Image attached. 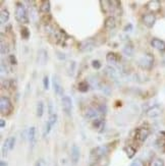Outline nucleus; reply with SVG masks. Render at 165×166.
Listing matches in <instances>:
<instances>
[{
	"instance_id": "nucleus-1",
	"label": "nucleus",
	"mask_w": 165,
	"mask_h": 166,
	"mask_svg": "<svg viewBox=\"0 0 165 166\" xmlns=\"http://www.w3.org/2000/svg\"><path fill=\"white\" fill-rule=\"evenodd\" d=\"M14 16H16V20L21 22V24H25L27 25L29 24V17H28V13L27 10H26L25 6L22 3L17 2L16 5V11H14Z\"/></svg>"
},
{
	"instance_id": "nucleus-2",
	"label": "nucleus",
	"mask_w": 165,
	"mask_h": 166,
	"mask_svg": "<svg viewBox=\"0 0 165 166\" xmlns=\"http://www.w3.org/2000/svg\"><path fill=\"white\" fill-rule=\"evenodd\" d=\"M12 110H13V105L11 103L10 99L5 96H2L1 99H0V111H1V114L8 116L11 114Z\"/></svg>"
},
{
	"instance_id": "nucleus-3",
	"label": "nucleus",
	"mask_w": 165,
	"mask_h": 166,
	"mask_svg": "<svg viewBox=\"0 0 165 166\" xmlns=\"http://www.w3.org/2000/svg\"><path fill=\"white\" fill-rule=\"evenodd\" d=\"M108 151H109V149H108V146H106V145L96 147V148L93 149L92 152H91V160L98 161L100 158L106 156Z\"/></svg>"
},
{
	"instance_id": "nucleus-4",
	"label": "nucleus",
	"mask_w": 165,
	"mask_h": 166,
	"mask_svg": "<svg viewBox=\"0 0 165 166\" xmlns=\"http://www.w3.org/2000/svg\"><path fill=\"white\" fill-rule=\"evenodd\" d=\"M154 63V56L150 53H146L139 59V65L143 69H150Z\"/></svg>"
},
{
	"instance_id": "nucleus-5",
	"label": "nucleus",
	"mask_w": 165,
	"mask_h": 166,
	"mask_svg": "<svg viewBox=\"0 0 165 166\" xmlns=\"http://www.w3.org/2000/svg\"><path fill=\"white\" fill-rule=\"evenodd\" d=\"M96 47V43L94 39H87L84 40L78 44V50L82 52H90Z\"/></svg>"
},
{
	"instance_id": "nucleus-6",
	"label": "nucleus",
	"mask_w": 165,
	"mask_h": 166,
	"mask_svg": "<svg viewBox=\"0 0 165 166\" xmlns=\"http://www.w3.org/2000/svg\"><path fill=\"white\" fill-rule=\"evenodd\" d=\"M149 134H150V130L147 129V127H144V126L139 127V129H137V130H136L137 141L140 143H144L146 140L148 139Z\"/></svg>"
},
{
	"instance_id": "nucleus-7",
	"label": "nucleus",
	"mask_w": 165,
	"mask_h": 166,
	"mask_svg": "<svg viewBox=\"0 0 165 166\" xmlns=\"http://www.w3.org/2000/svg\"><path fill=\"white\" fill-rule=\"evenodd\" d=\"M52 84H53V89H54V92L56 93V95L62 96L63 87L61 84L60 78H59L57 74H53V77H52Z\"/></svg>"
},
{
	"instance_id": "nucleus-8",
	"label": "nucleus",
	"mask_w": 165,
	"mask_h": 166,
	"mask_svg": "<svg viewBox=\"0 0 165 166\" xmlns=\"http://www.w3.org/2000/svg\"><path fill=\"white\" fill-rule=\"evenodd\" d=\"M61 106H62V109L65 114H67V115L72 114L73 102H72V99H70L68 96H63L61 98Z\"/></svg>"
},
{
	"instance_id": "nucleus-9",
	"label": "nucleus",
	"mask_w": 165,
	"mask_h": 166,
	"mask_svg": "<svg viewBox=\"0 0 165 166\" xmlns=\"http://www.w3.org/2000/svg\"><path fill=\"white\" fill-rule=\"evenodd\" d=\"M156 22V17L154 13H146L143 16V24L147 28H153Z\"/></svg>"
},
{
	"instance_id": "nucleus-10",
	"label": "nucleus",
	"mask_w": 165,
	"mask_h": 166,
	"mask_svg": "<svg viewBox=\"0 0 165 166\" xmlns=\"http://www.w3.org/2000/svg\"><path fill=\"white\" fill-rule=\"evenodd\" d=\"M70 157H72V161L73 164H77L78 161H80V157H81V150L78 148V146L77 145H73L72 149H70Z\"/></svg>"
},
{
	"instance_id": "nucleus-11",
	"label": "nucleus",
	"mask_w": 165,
	"mask_h": 166,
	"mask_svg": "<svg viewBox=\"0 0 165 166\" xmlns=\"http://www.w3.org/2000/svg\"><path fill=\"white\" fill-rule=\"evenodd\" d=\"M14 144H16V138L14 137H9L8 139H6L4 146H3V155H6L7 151L13 150Z\"/></svg>"
},
{
	"instance_id": "nucleus-12",
	"label": "nucleus",
	"mask_w": 165,
	"mask_h": 166,
	"mask_svg": "<svg viewBox=\"0 0 165 166\" xmlns=\"http://www.w3.org/2000/svg\"><path fill=\"white\" fill-rule=\"evenodd\" d=\"M161 8V3L157 0H152L147 3V9L150 11V13H156L158 12Z\"/></svg>"
},
{
	"instance_id": "nucleus-13",
	"label": "nucleus",
	"mask_w": 165,
	"mask_h": 166,
	"mask_svg": "<svg viewBox=\"0 0 165 166\" xmlns=\"http://www.w3.org/2000/svg\"><path fill=\"white\" fill-rule=\"evenodd\" d=\"M57 121V115L56 114H51L49 119H48V121L46 123V126H45V131H44V135H46L50 133V130H52V126H54Z\"/></svg>"
},
{
	"instance_id": "nucleus-14",
	"label": "nucleus",
	"mask_w": 165,
	"mask_h": 166,
	"mask_svg": "<svg viewBox=\"0 0 165 166\" xmlns=\"http://www.w3.org/2000/svg\"><path fill=\"white\" fill-rule=\"evenodd\" d=\"M151 45H152L153 48L157 49V50L160 51V52L165 51V42L162 40L158 39V38H154V39H152Z\"/></svg>"
},
{
	"instance_id": "nucleus-15",
	"label": "nucleus",
	"mask_w": 165,
	"mask_h": 166,
	"mask_svg": "<svg viewBox=\"0 0 165 166\" xmlns=\"http://www.w3.org/2000/svg\"><path fill=\"white\" fill-rule=\"evenodd\" d=\"M116 26V21L114 17H106V20L104 21V28L106 30H113Z\"/></svg>"
},
{
	"instance_id": "nucleus-16",
	"label": "nucleus",
	"mask_w": 165,
	"mask_h": 166,
	"mask_svg": "<svg viewBox=\"0 0 165 166\" xmlns=\"http://www.w3.org/2000/svg\"><path fill=\"white\" fill-rule=\"evenodd\" d=\"M37 59H38V61L40 64H46L47 63V59H48V55H47V51L44 50V49H41V50L38 52V57H37Z\"/></svg>"
},
{
	"instance_id": "nucleus-17",
	"label": "nucleus",
	"mask_w": 165,
	"mask_h": 166,
	"mask_svg": "<svg viewBox=\"0 0 165 166\" xmlns=\"http://www.w3.org/2000/svg\"><path fill=\"white\" fill-rule=\"evenodd\" d=\"M50 9H51V5H50V1H42L40 5V11L44 14H49L50 13Z\"/></svg>"
},
{
	"instance_id": "nucleus-18",
	"label": "nucleus",
	"mask_w": 165,
	"mask_h": 166,
	"mask_svg": "<svg viewBox=\"0 0 165 166\" xmlns=\"http://www.w3.org/2000/svg\"><path fill=\"white\" fill-rule=\"evenodd\" d=\"M28 140L32 145L35 144L36 141V129L35 126H31L28 130Z\"/></svg>"
},
{
	"instance_id": "nucleus-19",
	"label": "nucleus",
	"mask_w": 165,
	"mask_h": 166,
	"mask_svg": "<svg viewBox=\"0 0 165 166\" xmlns=\"http://www.w3.org/2000/svg\"><path fill=\"white\" fill-rule=\"evenodd\" d=\"M106 60H107V62L111 63V64H115V63H117L118 61V56L116 53L109 52V53H107L106 55Z\"/></svg>"
},
{
	"instance_id": "nucleus-20",
	"label": "nucleus",
	"mask_w": 165,
	"mask_h": 166,
	"mask_svg": "<svg viewBox=\"0 0 165 166\" xmlns=\"http://www.w3.org/2000/svg\"><path fill=\"white\" fill-rule=\"evenodd\" d=\"M122 52H123V54L126 55V56H129V57H130V56H133L134 55V48L132 44H127L125 45V47H123L122 49Z\"/></svg>"
},
{
	"instance_id": "nucleus-21",
	"label": "nucleus",
	"mask_w": 165,
	"mask_h": 166,
	"mask_svg": "<svg viewBox=\"0 0 165 166\" xmlns=\"http://www.w3.org/2000/svg\"><path fill=\"white\" fill-rule=\"evenodd\" d=\"M0 21H1V24H6L7 21H9V11L7 9H2L1 12H0Z\"/></svg>"
},
{
	"instance_id": "nucleus-22",
	"label": "nucleus",
	"mask_w": 165,
	"mask_h": 166,
	"mask_svg": "<svg viewBox=\"0 0 165 166\" xmlns=\"http://www.w3.org/2000/svg\"><path fill=\"white\" fill-rule=\"evenodd\" d=\"M44 110H45L44 103L42 101H39L38 103H37V108H36L37 116H38V117H42L44 114Z\"/></svg>"
},
{
	"instance_id": "nucleus-23",
	"label": "nucleus",
	"mask_w": 165,
	"mask_h": 166,
	"mask_svg": "<svg viewBox=\"0 0 165 166\" xmlns=\"http://www.w3.org/2000/svg\"><path fill=\"white\" fill-rule=\"evenodd\" d=\"M157 146L162 151V153H165V134H163V135H160L158 138V140H157Z\"/></svg>"
},
{
	"instance_id": "nucleus-24",
	"label": "nucleus",
	"mask_w": 165,
	"mask_h": 166,
	"mask_svg": "<svg viewBox=\"0 0 165 166\" xmlns=\"http://www.w3.org/2000/svg\"><path fill=\"white\" fill-rule=\"evenodd\" d=\"M86 117L89 118V119H94L95 117H97V110L93 108H89L87 109V111H86Z\"/></svg>"
},
{
	"instance_id": "nucleus-25",
	"label": "nucleus",
	"mask_w": 165,
	"mask_h": 166,
	"mask_svg": "<svg viewBox=\"0 0 165 166\" xmlns=\"http://www.w3.org/2000/svg\"><path fill=\"white\" fill-rule=\"evenodd\" d=\"M78 91L82 92V93H86L89 91V84L87 82H81L80 84H78Z\"/></svg>"
},
{
	"instance_id": "nucleus-26",
	"label": "nucleus",
	"mask_w": 165,
	"mask_h": 166,
	"mask_svg": "<svg viewBox=\"0 0 165 166\" xmlns=\"http://www.w3.org/2000/svg\"><path fill=\"white\" fill-rule=\"evenodd\" d=\"M137 153V150L134 148V147L132 146H127L126 147V155L127 157L130 158V159H132V158H134V156L136 155Z\"/></svg>"
},
{
	"instance_id": "nucleus-27",
	"label": "nucleus",
	"mask_w": 165,
	"mask_h": 166,
	"mask_svg": "<svg viewBox=\"0 0 165 166\" xmlns=\"http://www.w3.org/2000/svg\"><path fill=\"white\" fill-rule=\"evenodd\" d=\"M159 114H160V109L158 107H153L148 111V115L150 117H155V116H158Z\"/></svg>"
},
{
	"instance_id": "nucleus-28",
	"label": "nucleus",
	"mask_w": 165,
	"mask_h": 166,
	"mask_svg": "<svg viewBox=\"0 0 165 166\" xmlns=\"http://www.w3.org/2000/svg\"><path fill=\"white\" fill-rule=\"evenodd\" d=\"M21 38L22 39H29L30 38V31L28 28H22L21 30Z\"/></svg>"
},
{
	"instance_id": "nucleus-29",
	"label": "nucleus",
	"mask_w": 165,
	"mask_h": 166,
	"mask_svg": "<svg viewBox=\"0 0 165 166\" xmlns=\"http://www.w3.org/2000/svg\"><path fill=\"white\" fill-rule=\"evenodd\" d=\"M103 126V119L102 118H96L93 122V126L95 129H99V127H102Z\"/></svg>"
},
{
	"instance_id": "nucleus-30",
	"label": "nucleus",
	"mask_w": 165,
	"mask_h": 166,
	"mask_svg": "<svg viewBox=\"0 0 165 166\" xmlns=\"http://www.w3.org/2000/svg\"><path fill=\"white\" fill-rule=\"evenodd\" d=\"M150 166H164V161L162 159H160V158H157V159H155L152 162Z\"/></svg>"
},
{
	"instance_id": "nucleus-31",
	"label": "nucleus",
	"mask_w": 165,
	"mask_h": 166,
	"mask_svg": "<svg viewBox=\"0 0 165 166\" xmlns=\"http://www.w3.org/2000/svg\"><path fill=\"white\" fill-rule=\"evenodd\" d=\"M8 61L10 62V64H12V65H16L17 64V60H16V56H14L13 54L8 55Z\"/></svg>"
},
{
	"instance_id": "nucleus-32",
	"label": "nucleus",
	"mask_w": 165,
	"mask_h": 166,
	"mask_svg": "<svg viewBox=\"0 0 165 166\" xmlns=\"http://www.w3.org/2000/svg\"><path fill=\"white\" fill-rule=\"evenodd\" d=\"M49 78H48L47 75H45V77L43 78V87L45 90H48L49 89Z\"/></svg>"
},
{
	"instance_id": "nucleus-33",
	"label": "nucleus",
	"mask_w": 165,
	"mask_h": 166,
	"mask_svg": "<svg viewBox=\"0 0 165 166\" xmlns=\"http://www.w3.org/2000/svg\"><path fill=\"white\" fill-rule=\"evenodd\" d=\"M130 166H145V164L141 159H136L132 162V164H130Z\"/></svg>"
},
{
	"instance_id": "nucleus-34",
	"label": "nucleus",
	"mask_w": 165,
	"mask_h": 166,
	"mask_svg": "<svg viewBox=\"0 0 165 166\" xmlns=\"http://www.w3.org/2000/svg\"><path fill=\"white\" fill-rule=\"evenodd\" d=\"M7 52H8V47H7V45H4V42H3V40H1V54H6Z\"/></svg>"
},
{
	"instance_id": "nucleus-35",
	"label": "nucleus",
	"mask_w": 165,
	"mask_h": 166,
	"mask_svg": "<svg viewBox=\"0 0 165 166\" xmlns=\"http://www.w3.org/2000/svg\"><path fill=\"white\" fill-rule=\"evenodd\" d=\"M92 66L95 69H101V62L99 60H93L92 61Z\"/></svg>"
},
{
	"instance_id": "nucleus-36",
	"label": "nucleus",
	"mask_w": 165,
	"mask_h": 166,
	"mask_svg": "<svg viewBox=\"0 0 165 166\" xmlns=\"http://www.w3.org/2000/svg\"><path fill=\"white\" fill-rule=\"evenodd\" d=\"M35 166H46V163L44 162V160H38L36 162V164H35Z\"/></svg>"
},
{
	"instance_id": "nucleus-37",
	"label": "nucleus",
	"mask_w": 165,
	"mask_h": 166,
	"mask_svg": "<svg viewBox=\"0 0 165 166\" xmlns=\"http://www.w3.org/2000/svg\"><path fill=\"white\" fill-rule=\"evenodd\" d=\"M99 110H100V112H104V113H106V106H105V105H104V106H103V105H101V106L99 107Z\"/></svg>"
},
{
	"instance_id": "nucleus-38",
	"label": "nucleus",
	"mask_w": 165,
	"mask_h": 166,
	"mask_svg": "<svg viewBox=\"0 0 165 166\" xmlns=\"http://www.w3.org/2000/svg\"><path fill=\"white\" fill-rule=\"evenodd\" d=\"M0 127H1V129H4V127H5V121H4V119H1V120H0Z\"/></svg>"
},
{
	"instance_id": "nucleus-39",
	"label": "nucleus",
	"mask_w": 165,
	"mask_h": 166,
	"mask_svg": "<svg viewBox=\"0 0 165 166\" xmlns=\"http://www.w3.org/2000/svg\"><path fill=\"white\" fill-rule=\"evenodd\" d=\"M0 166H7V163H6V162H4V161H1V162H0Z\"/></svg>"
}]
</instances>
